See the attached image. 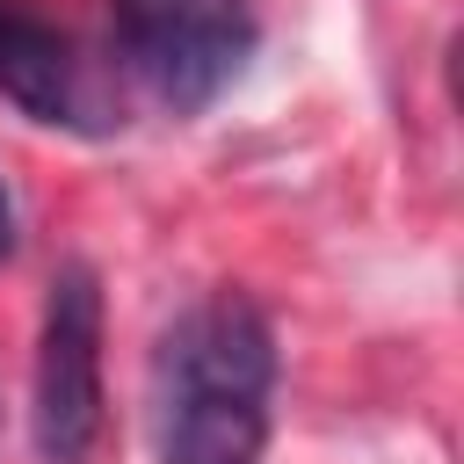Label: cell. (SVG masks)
<instances>
[{"mask_svg":"<svg viewBox=\"0 0 464 464\" xmlns=\"http://www.w3.org/2000/svg\"><path fill=\"white\" fill-rule=\"evenodd\" d=\"M276 334L246 290L196 297L160 348V464H261Z\"/></svg>","mask_w":464,"mask_h":464,"instance_id":"obj_1","label":"cell"},{"mask_svg":"<svg viewBox=\"0 0 464 464\" xmlns=\"http://www.w3.org/2000/svg\"><path fill=\"white\" fill-rule=\"evenodd\" d=\"M109 36L167 116H196L246 72L261 14L254 0H109Z\"/></svg>","mask_w":464,"mask_h":464,"instance_id":"obj_2","label":"cell"},{"mask_svg":"<svg viewBox=\"0 0 464 464\" xmlns=\"http://www.w3.org/2000/svg\"><path fill=\"white\" fill-rule=\"evenodd\" d=\"M29 435L44 464H87L102 435V283L94 268H58L36 326V384Z\"/></svg>","mask_w":464,"mask_h":464,"instance_id":"obj_3","label":"cell"},{"mask_svg":"<svg viewBox=\"0 0 464 464\" xmlns=\"http://www.w3.org/2000/svg\"><path fill=\"white\" fill-rule=\"evenodd\" d=\"M0 94L51 130H102V94L80 44L22 0H0Z\"/></svg>","mask_w":464,"mask_h":464,"instance_id":"obj_4","label":"cell"},{"mask_svg":"<svg viewBox=\"0 0 464 464\" xmlns=\"http://www.w3.org/2000/svg\"><path fill=\"white\" fill-rule=\"evenodd\" d=\"M7 254H14V196L0 188V261H7Z\"/></svg>","mask_w":464,"mask_h":464,"instance_id":"obj_5","label":"cell"}]
</instances>
